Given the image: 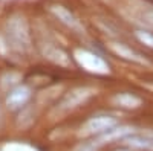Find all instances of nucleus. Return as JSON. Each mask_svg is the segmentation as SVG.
I'll return each instance as SVG.
<instances>
[{
    "label": "nucleus",
    "mask_w": 153,
    "mask_h": 151,
    "mask_svg": "<svg viewBox=\"0 0 153 151\" xmlns=\"http://www.w3.org/2000/svg\"><path fill=\"white\" fill-rule=\"evenodd\" d=\"M118 125V121L115 119L113 116H109V115H98V116H94L91 119H87L84 122V125L81 127V133L83 134H101L113 127Z\"/></svg>",
    "instance_id": "4"
},
{
    "label": "nucleus",
    "mask_w": 153,
    "mask_h": 151,
    "mask_svg": "<svg viewBox=\"0 0 153 151\" xmlns=\"http://www.w3.org/2000/svg\"><path fill=\"white\" fill-rule=\"evenodd\" d=\"M109 49H110L117 57H120V58H123V60H126V61L135 63V64H141V66H150V63H149L141 54L136 52L135 49H132L130 46H127V44H124V43L112 41V43H109Z\"/></svg>",
    "instance_id": "5"
},
{
    "label": "nucleus",
    "mask_w": 153,
    "mask_h": 151,
    "mask_svg": "<svg viewBox=\"0 0 153 151\" xmlns=\"http://www.w3.org/2000/svg\"><path fill=\"white\" fill-rule=\"evenodd\" d=\"M146 17H147V20H149V23H152V24H153V9L147 12V14H146Z\"/></svg>",
    "instance_id": "14"
},
{
    "label": "nucleus",
    "mask_w": 153,
    "mask_h": 151,
    "mask_svg": "<svg viewBox=\"0 0 153 151\" xmlns=\"http://www.w3.org/2000/svg\"><path fill=\"white\" fill-rule=\"evenodd\" d=\"M74 60L76 61V64L80 67H83L89 73L107 75L110 72L107 63L100 55L91 52V50H87V49H76L74 52Z\"/></svg>",
    "instance_id": "2"
},
{
    "label": "nucleus",
    "mask_w": 153,
    "mask_h": 151,
    "mask_svg": "<svg viewBox=\"0 0 153 151\" xmlns=\"http://www.w3.org/2000/svg\"><path fill=\"white\" fill-rule=\"evenodd\" d=\"M51 12L58 18V21H61L69 29H72L75 32H84V28H83V24L80 23V20L63 5H52L51 6Z\"/></svg>",
    "instance_id": "6"
},
{
    "label": "nucleus",
    "mask_w": 153,
    "mask_h": 151,
    "mask_svg": "<svg viewBox=\"0 0 153 151\" xmlns=\"http://www.w3.org/2000/svg\"><path fill=\"white\" fill-rule=\"evenodd\" d=\"M0 121H2V111H0Z\"/></svg>",
    "instance_id": "16"
},
{
    "label": "nucleus",
    "mask_w": 153,
    "mask_h": 151,
    "mask_svg": "<svg viewBox=\"0 0 153 151\" xmlns=\"http://www.w3.org/2000/svg\"><path fill=\"white\" fill-rule=\"evenodd\" d=\"M95 95V90L92 87H76V89L71 90L65 98L61 99V102L58 104L57 110L60 113L63 111H69L74 110L76 107H80L81 104H84L89 98H92Z\"/></svg>",
    "instance_id": "3"
},
{
    "label": "nucleus",
    "mask_w": 153,
    "mask_h": 151,
    "mask_svg": "<svg viewBox=\"0 0 153 151\" xmlns=\"http://www.w3.org/2000/svg\"><path fill=\"white\" fill-rule=\"evenodd\" d=\"M113 102L126 110H136L143 105V99L133 93H118L113 96Z\"/></svg>",
    "instance_id": "11"
},
{
    "label": "nucleus",
    "mask_w": 153,
    "mask_h": 151,
    "mask_svg": "<svg viewBox=\"0 0 153 151\" xmlns=\"http://www.w3.org/2000/svg\"><path fill=\"white\" fill-rule=\"evenodd\" d=\"M42 52H43L45 58H48L51 63H54V64H58L61 67H69L72 64L71 57L63 49H60L54 44H43Z\"/></svg>",
    "instance_id": "8"
},
{
    "label": "nucleus",
    "mask_w": 153,
    "mask_h": 151,
    "mask_svg": "<svg viewBox=\"0 0 153 151\" xmlns=\"http://www.w3.org/2000/svg\"><path fill=\"white\" fill-rule=\"evenodd\" d=\"M6 37L8 46L19 50L22 54H26L31 50V32L28 21L23 15L14 14L6 21Z\"/></svg>",
    "instance_id": "1"
},
{
    "label": "nucleus",
    "mask_w": 153,
    "mask_h": 151,
    "mask_svg": "<svg viewBox=\"0 0 153 151\" xmlns=\"http://www.w3.org/2000/svg\"><path fill=\"white\" fill-rule=\"evenodd\" d=\"M135 37L138 38L139 43H143L144 46L153 49V34H152V32H147V31H136V32H135Z\"/></svg>",
    "instance_id": "12"
},
{
    "label": "nucleus",
    "mask_w": 153,
    "mask_h": 151,
    "mask_svg": "<svg viewBox=\"0 0 153 151\" xmlns=\"http://www.w3.org/2000/svg\"><path fill=\"white\" fill-rule=\"evenodd\" d=\"M123 142L135 150H153V131H147L144 134H129L124 137Z\"/></svg>",
    "instance_id": "10"
},
{
    "label": "nucleus",
    "mask_w": 153,
    "mask_h": 151,
    "mask_svg": "<svg viewBox=\"0 0 153 151\" xmlns=\"http://www.w3.org/2000/svg\"><path fill=\"white\" fill-rule=\"evenodd\" d=\"M117 151H132V150H117Z\"/></svg>",
    "instance_id": "15"
},
{
    "label": "nucleus",
    "mask_w": 153,
    "mask_h": 151,
    "mask_svg": "<svg viewBox=\"0 0 153 151\" xmlns=\"http://www.w3.org/2000/svg\"><path fill=\"white\" fill-rule=\"evenodd\" d=\"M135 131V128L132 127H127V125H123V127H113L104 133L98 134L97 141L100 145H104V144H110V142H115V141H123L124 137H127L129 134H132Z\"/></svg>",
    "instance_id": "9"
},
{
    "label": "nucleus",
    "mask_w": 153,
    "mask_h": 151,
    "mask_svg": "<svg viewBox=\"0 0 153 151\" xmlns=\"http://www.w3.org/2000/svg\"><path fill=\"white\" fill-rule=\"evenodd\" d=\"M29 98H31V89L28 85H23V84L16 85L6 96V105L9 108L23 107L29 101Z\"/></svg>",
    "instance_id": "7"
},
{
    "label": "nucleus",
    "mask_w": 153,
    "mask_h": 151,
    "mask_svg": "<svg viewBox=\"0 0 153 151\" xmlns=\"http://www.w3.org/2000/svg\"><path fill=\"white\" fill-rule=\"evenodd\" d=\"M100 144H98V141L95 139V141H89V142H83V144H80V145H76L72 151H98L100 150Z\"/></svg>",
    "instance_id": "13"
}]
</instances>
